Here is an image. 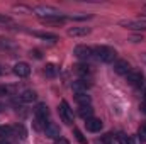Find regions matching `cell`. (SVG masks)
Here are the masks:
<instances>
[{
	"label": "cell",
	"instance_id": "6da1fadb",
	"mask_svg": "<svg viewBox=\"0 0 146 144\" xmlns=\"http://www.w3.org/2000/svg\"><path fill=\"white\" fill-rule=\"evenodd\" d=\"M94 54H95L102 63H110V61H114V58H115V51H114L112 48H107V46H97V48L94 49Z\"/></svg>",
	"mask_w": 146,
	"mask_h": 144
},
{
	"label": "cell",
	"instance_id": "7a4b0ae2",
	"mask_svg": "<svg viewBox=\"0 0 146 144\" xmlns=\"http://www.w3.org/2000/svg\"><path fill=\"white\" fill-rule=\"evenodd\" d=\"M33 12L41 17V20H42V19H49V17L60 15V10L54 9V7H49V5H37V7L33 9Z\"/></svg>",
	"mask_w": 146,
	"mask_h": 144
},
{
	"label": "cell",
	"instance_id": "3957f363",
	"mask_svg": "<svg viewBox=\"0 0 146 144\" xmlns=\"http://www.w3.org/2000/svg\"><path fill=\"white\" fill-rule=\"evenodd\" d=\"M60 117H61V120L65 124H72L73 122V110L70 108L66 100H63L61 105H60Z\"/></svg>",
	"mask_w": 146,
	"mask_h": 144
},
{
	"label": "cell",
	"instance_id": "277c9868",
	"mask_svg": "<svg viewBox=\"0 0 146 144\" xmlns=\"http://www.w3.org/2000/svg\"><path fill=\"white\" fill-rule=\"evenodd\" d=\"M73 54L78 58V59H90L92 56H94V49L92 48H88V46H76L75 48V51H73Z\"/></svg>",
	"mask_w": 146,
	"mask_h": 144
},
{
	"label": "cell",
	"instance_id": "5b68a950",
	"mask_svg": "<svg viewBox=\"0 0 146 144\" xmlns=\"http://www.w3.org/2000/svg\"><path fill=\"white\" fill-rule=\"evenodd\" d=\"M44 134H46V137H49V139H60V137H61L60 126H56L54 122H48V126H46V129H44Z\"/></svg>",
	"mask_w": 146,
	"mask_h": 144
},
{
	"label": "cell",
	"instance_id": "8992f818",
	"mask_svg": "<svg viewBox=\"0 0 146 144\" xmlns=\"http://www.w3.org/2000/svg\"><path fill=\"white\" fill-rule=\"evenodd\" d=\"M121 26H124L126 29H133V31H146V24L141 20H121Z\"/></svg>",
	"mask_w": 146,
	"mask_h": 144
},
{
	"label": "cell",
	"instance_id": "52a82bcc",
	"mask_svg": "<svg viewBox=\"0 0 146 144\" xmlns=\"http://www.w3.org/2000/svg\"><path fill=\"white\" fill-rule=\"evenodd\" d=\"M102 120L100 119H95V117H90V119H87V122H85V127H87V131L88 132H99L100 129H102Z\"/></svg>",
	"mask_w": 146,
	"mask_h": 144
},
{
	"label": "cell",
	"instance_id": "ba28073f",
	"mask_svg": "<svg viewBox=\"0 0 146 144\" xmlns=\"http://www.w3.org/2000/svg\"><path fill=\"white\" fill-rule=\"evenodd\" d=\"M127 78V83L129 85H141L143 83V73L138 71V70H131V71L126 75Z\"/></svg>",
	"mask_w": 146,
	"mask_h": 144
},
{
	"label": "cell",
	"instance_id": "9c48e42d",
	"mask_svg": "<svg viewBox=\"0 0 146 144\" xmlns=\"http://www.w3.org/2000/svg\"><path fill=\"white\" fill-rule=\"evenodd\" d=\"M14 73L19 76V78H26V76H29V73H31V66L27 65V63H17L15 66H14Z\"/></svg>",
	"mask_w": 146,
	"mask_h": 144
},
{
	"label": "cell",
	"instance_id": "30bf717a",
	"mask_svg": "<svg viewBox=\"0 0 146 144\" xmlns=\"http://www.w3.org/2000/svg\"><path fill=\"white\" fill-rule=\"evenodd\" d=\"M114 71L117 75H127L131 71V65L126 61V59H119L115 65H114Z\"/></svg>",
	"mask_w": 146,
	"mask_h": 144
},
{
	"label": "cell",
	"instance_id": "8fae6325",
	"mask_svg": "<svg viewBox=\"0 0 146 144\" xmlns=\"http://www.w3.org/2000/svg\"><path fill=\"white\" fill-rule=\"evenodd\" d=\"M88 87H90V83H88L87 80H83V78L73 81V85H72V88L76 93H87V88H88Z\"/></svg>",
	"mask_w": 146,
	"mask_h": 144
},
{
	"label": "cell",
	"instance_id": "7c38bea8",
	"mask_svg": "<svg viewBox=\"0 0 146 144\" xmlns=\"http://www.w3.org/2000/svg\"><path fill=\"white\" fill-rule=\"evenodd\" d=\"M36 98H37V93L34 90H24V92L19 95V100L24 102V104H31V102H34Z\"/></svg>",
	"mask_w": 146,
	"mask_h": 144
},
{
	"label": "cell",
	"instance_id": "4fadbf2b",
	"mask_svg": "<svg viewBox=\"0 0 146 144\" xmlns=\"http://www.w3.org/2000/svg\"><path fill=\"white\" fill-rule=\"evenodd\" d=\"M34 112H36V119H42V120H46L48 115H49V108H48L46 104H37Z\"/></svg>",
	"mask_w": 146,
	"mask_h": 144
},
{
	"label": "cell",
	"instance_id": "5bb4252c",
	"mask_svg": "<svg viewBox=\"0 0 146 144\" xmlns=\"http://www.w3.org/2000/svg\"><path fill=\"white\" fill-rule=\"evenodd\" d=\"M90 32H92L90 27H72V29H68V36H73V37L87 36V34H90Z\"/></svg>",
	"mask_w": 146,
	"mask_h": 144
},
{
	"label": "cell",
	"instance_id": "9a60e30c",
	"mask_svg": "<svg viewBox=\"0 0 146 144\" xmlns=\"http://www.w3.org/2000/svg\"><path fill=\"white\" fill-rule=\"evenodd\" d=\"M75 102H76L80 107L90 105V95H87V93H76V95H75Z\"/></svg>",
	"mask_w": 146,
	"mask_h": 144
},
{
	"label": "cell",
	"instance_id": "2e32d148",
	"mask_svg": "<svg viewBox=\"0 0 146 144\" xmlns=\"http://www.w3.org/2000/svg\"><path fill=\"white\" fill-rule=\"evenodd\" d=\"M78 115L82 117V119H90L92 115H94V108H92V105H83V107H80V110H78Z\"/></svg>",
	"mask_w": 146,
	"mask_h": 144
},
{
	"label": "cell",
	"instance_id": "e0dca14e",
	"mask_svg": "<svg viewBox=\"0 0 146 144\" xmlns=\"http://www.w3.org/2000/svg\"><path fill=\"white\" fill-rule=\"evenodd\" d=\"M73 71L76 73V75H80V76H87L88 73H90V66L88 65H75L73 66Z\"/></svg>",
	"mask_w": 146,
	"mask_h": 144
},
{
	"label": "cell",
	"instance_id": "ac0fdd59",
	"mask_svg": "<svg viewBox=\"0 0 146 144\" xmlns=\"http://www.w3.org/2000/svg\"><path fill=\"white\" fill-rule=\"evenodd\" d=\"M44 75H46V76H49V78H54V76L58 75V68H56V65L48 63V65L44 66Z\"/></svg>",
	"mask_w": 146,
	"mask_h": 144
},
{
	"label": "cell",
	"instance_id": "d6986e66",
	"mask_svg": "<svg viewBox=\"0 0 146 144\" xmlns=\"http://www.w3.org/2000/svg\"><path fill=\"white\" fill-rule=\"evenodd\" d=\"M12 132H15V134H17V137H21V139H26V134H27L22 124H17L15 127H12Z\"/></svg>",
	"mask_w": 146,
	"mask_h": 144
},
{
	"label": "cell",
	"instance_id": "ffe728a7",
	"mask_svg": "<svg viewBox=\"0 0 146 144\" xmlns=\"http://www.w3.org/2000/svg\"><path fill=\"white\" fill-rule=\"evenodd\" d=\"M12 134V127L10 126H0V139H5Z\"/></svg>",
	"mask_w": 146,
	"mask_h": 144
},
{
	"label": "cell",
	"instance_id": "44dd1931",
	"mask_svg": "<svg viewBox=\"0 0 146 144\" xmlns=\"http://www.w3.org/2000/svg\"><path fill=\"white\" fill-rule=\"evenodd\" d=\"M117 141L121 144H133V139H131L129 136H126L124 132H119V134H117Z\"/></svg>",
	"mask_w": 146,
	"mask_h": 144
},
{
	"label": "cell",
	"instance_id": "7402d4cb",
	"mask_svg": "<svg viewBox=\"0 0 146 144\" xmlns=\"http://www.w3.org/2000/svg\"><path fill=\"white\" fill-rule=\"evenodd\" d=\"M37 37H42V39H51V41H56L58 36L56 34H49V32H34Z\"/></svg>",
	"mask_w": 146,
	"mask_h": 144
},
{
	"label": "cell",
	"instance_id": "603a6c76",
	"mask_svg": "<svg viewBox=\"0 0 146 144\" xmlns=\"http://www.w3.org/2000/svg\"><path fill=\"white\" fill-rule=\"evenodd\" d=\"M73 134H75V137L78 139V143H80V144H87V139L83 137V134L80 132V129H76V127H75V129H73Z\"/></svg>",
	"mask_w": 146,
	"mask_h": 144
},
{
	"label": "cell",
	"instance_id": "cb8c5ba5",
	"mask_svg": "<svg viewBox=\"0 0 146 144\" xmlns=\"http://www.w3.org/2000/svg\"><path fill=\"white\" fill-rule=\"evenodd\" d=\"M114 141V134L112 132H107V134H104L102 137H100V143L102 144H110Z\"/></svg>",
	"mask_w": 146,
	"mask_h": 144
},
{
	"label": "cell",
	"instance_id": "d4e9b609",
	"mask_svg": "<svg viewBox=\"0 0 146 144\" xmlns=\"http://www.w3.org/2000/svg\"><path fill=\"white\" fill-rule=\"evenodd\" d=\"M138 137H139L141 143H146V124L139 127V131H138Z\"/></svg>",
	"mask_w": 146,
	"mask_h": 144
},
{
	"label": "cell",
	"instance_id": "484cf974",
	"mask_svg": "<svg viewBox=\"0 0 146 144\" xmlns=\"http://www.w3.org/2000/svg\"><path fill=\"white\" fill-rule=\"evenodd\" d=\"M0 48H12V42L9 39H0Z\"/></svg>",
	"mask_w": 146,
	"mask_h": 144
},
{
	"label": "cell",
	"instance_id": "4316f807",
	"mask_svg": "<svg viewBox=\"0 0 146 144\" xmlns=\"http://www.w3.org/2000/svg\"><path fill=\"white\" fill-rule=\"evenodd\" d=\"M0 22L9 24V22H10V17H9V15H2V14H0Z\"/></svg>",
	"mask_w": 146,
	"mask_h": 144
},
{
	"label": "cell",
	"instance_id": "83f0119b",
	"mask_svg": "<svg viewBox=\"0 0 146 144\" xmlns=\"http://www.w3.org/2000/svg\"><path fill=\"white\" fill-rule=\"evenodd\" d=\"M54 144H70L68 143V139H65V137H60V139H56V143Z\"/></svg>",
	"mask_w": 146,
	"mask_h": 144
},
{
	"label": "cell",
	"instance_id": "f1b7e54d",
	"mask_svg": "<svg viewBox=\"0 0 146 144\" xmlns=\"http://www.w3.org/2000/svg\"><path fill=\"white\" fill-rule=\"evenodd\" d=\"M31 56H34V58H37V59H39V58H41V53H39L37 49H34V51H31Z\"/></svg>",
	"mask_w": 146,
	"mask_h": 144
},
{
	"label": "cell",
	"instance_id": "f546056e",
	"mask_svg": "<svg viewBox=\"0 0 146 144\" xmlns=\"http://www.w3.org/2000/svg\"><path fill=\"white\" fill-rule=\"evenodd\" d=\"M3 95H7V88L3 85H0V97H3Z\"/></svg>",
	"mask_w": 146,
	"mask_h": 144
},
{
	"label": "cell",
	"instance_id": "4dcf8cb0",
	"mask_svg": "<svg viewBox=\"0 0 146 144\" xmlns=\"http://www.w3.org/2000/svg\"><path fill=\"white\" fill-rule=\"evenodd\" d=\"M141 112H143V114H146V102H143V104H141Z\"/></svg>",
	"mask_w": 146,
	"mask_h": 144
},
{
	"label": "cell",
	"instance_id": "1f68e13d",
	"mask_svg": "<svg viewBox=\"0 0 146 144\" xmlns=\"http://www.w3.org/2000/svg\"><path fill=\"white\" fill-rule=\"evenodd\" d=\"M0 144H9V143H7L5 139H0Z\"/></svg>",
	"mask_w": 146,
	"mask_h": 144
},
{
	"label": "cell",
	"instance_id": "d6a6232c",
	"mask_svg": "<svg viewBox=\"0 0 146 144\" xmlns=\"http://www.w3.org/2000/svg\"><path fill=\"white\" fill-rule=\"evenodd\" d=\"M143 98H145V102H146V93H145V95H143Z\"/></svg>",
	"mask_w": 146,
	"mask_h": 144
},
{
	"label": "cell",
	"instance_id": "836d02e7",
	"mask_svg": "<svg viewBox=\"0 0 146 144\" xmlns=\"http://www.w3.org/2000/svg\"><path fill=\"white\" fill-rule=\"evenodd\" d=\"M2 108H3V105H0V110H2Z\"/></svg>",
	"mask_w": 146,
	"mask_h": 144
}]
</instances>
